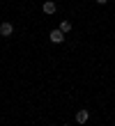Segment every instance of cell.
Returning a JSON list of instances; mask_svg holds the SVG:
<instances>
[{
    "label": "cell",
    "mask_w": 115,
    "mask_h": 126,
    "mask_svg": "<svg viewBox=\"0 0 115 126\" xmlns=\"http://www.w3.org/2000/svg\"><path fill=\"white\" fill-rule=\"evenodd\" d=\"M14 34V25L9 21H5V23H0V37H12Z\"/></svg>",
    "instance_id": "obj_3"
},
{
    "label": "cell",
    "mask_w": 115,
    "mask_h": 126,
    "mask_svg": "<svg viewBox=\"0 0 115 126\" xmlns=\"http://www.w3.org/2000/svg\"><path fill=\"white\" fill-rule=\"evenodd\" d=\"M58 28H60L65 34H67V32H71V21H67V18H65V21H60V25H58Z\"/></svg>",
    "instance_id": "obj_5"
},
{
    "label": "cell",
    "mask_w": 115,
    "mask_h": 126,
    "mask_svg": "<svg viewBox=\"0 0 115 126\" xmlns=\"http://www.w3.org/2000/svg\"><path fill=\"white\" fill-rule=\"evenodd\" d=\"M62 126H69V124H62Z\"/></svg>",
    "instance_id": "obj_7"
},
{
    "label": "cell",
    "mask_w": 115,
    "mask_h": 126,
    "mask_svg": "<svg viewBox=\"0 0 115 126\" xmlns=\"http://www.w3.org/2000/svg\"><path fill=\"white\" fill-rule=\"evenodd\" d=\"M42 12L51 16V14H55V12H58V5L53 2V0H44V5H42Z\"/></svg>",
    "instance_id": "obj_2"
},
{
    "label": "cell",
    "mask_w": 115,
    "mask_h": 126,
    "mask_svg": "<svg viewBox=\"0 0 115 126\" xmlns=\"http://www.w3.org/2000/svg\"><path fill=\"white\" fill-rule=\"evenodd\" d=\"M48 39H51L53 44H62V41H65V32L60 30V28H55V30L48 32Z\"/></svg>",
    "instance_id": "obj_1"
},
{
    "label": "cell",
    "mask_w": 115,
    "mask_h": 126,
    "mask_svg": "<svg viewBox=\"0 0 115 126\" xmlns=\"http://www.w3.org/2000/svg\"><path fill=\"white\" fill-rule=\"evenodd\" d=\"M88 119H90V110H78L76 112V122L78 124H88Z\"/></svg>",
    "instance_id": "obj_4"
},
{
    "label": "cell",
    "mask_w": 115,
    "mask_h": 126,
    "mask_svg": "<svg viewBox=\"0 0 115 126\" xmlns=\"http://www.w3.org/2000/svg\"><path fill=\"white\" fill-rule=\"evenodd\" d=\"M94 2H97V5H106L108 0H94Z\"/></svg>",
    "instance_id": "obj_6"
}]
</instances>
